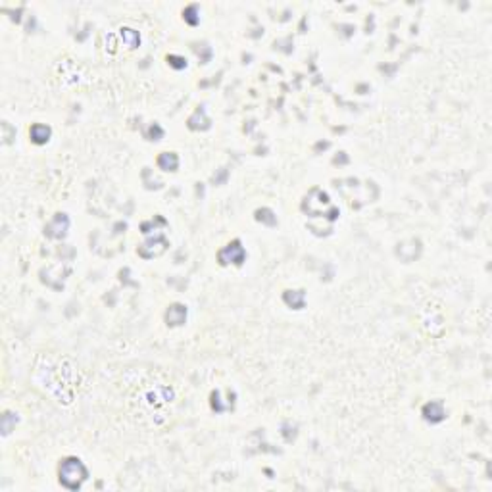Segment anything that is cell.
Here are the masks:
<instances>
[{
	"instance_id": "cell-1",
	"label": "cell",
	"mask_w": 492,
	"mask_h": 492,
	"mask_svg": "<svg viewBox=\"0 0 492 492\" xmlns=\"http://www.w3.org/2000/svg\"><path fill=\"white\" fill-rule=\"evenodd\" d=\"M86 479V469L85 466L77 460V458H70L62 464L60 468V482L66 488H79L81 482Z\"/></svg>"
},
{
	"instance_id": "cell-2",
	"label": "cell",
	"mask_w": 492,
	"mask_h": 492,
	"mask_svg": "<svg viewBox=\"0 0 492 492\" xmlns=\"http://www.w3.org/2000/svg\"><path fill=\"white\" fill-rule=\"evenodd\" d=\"M242 260H244V250H242V246L238 242H233V244H229L225 250L220 252V262L222 264H229V262L242 264Z\"/></svg>"
},
{
	"instance_id": "cell-3",
	"label": "cell",
	"mask_w": 492,
	"mask_h": 492,
	"mask_svg": "<svg viewBox=\"0 0 492 492\" xmlns=\"http://www.w3.org/2000/svg\"><path fill=\"white\" fill-rule=\"evenodd\" d=\"M423 416L430 423H438L444 418V410L438 402H430V404H427V406L423 408Z\"/></svg>"
},
{
	"instance_id": "cell-4",
	"label": "cell",
	"mask_w": 492,
	"mask_h": 492,
	"mask_svg": "<svg viewBox=\"0 0 492 492\" xmlns=\"http://www.w3.org/2000/svg\"><path fill=\"white\" fill-rule=\"evenodd\" d=\"M184 316H186V310L183 306H172L166 318H168L170 325H181L184 321Z\"/></svg>"
},
{
	"instance_id": "cell-5",
	"label": "cell",
	"mask_w": 492,
	"mask_h": 492,
	"mask_svg": "<svg viewBox=\"0 0 492 492\" xmlns=\"http://www.w3.org/2000/svg\"><path fill=\"white\" fill-rule=\"evenodd\" d=\"M50 136V129L46 125H35L33 129H31V138L37 142V144H42V142H46Z\"/></svg>"
},
{
	"instance_id": "cell-6",
	"label": "cell",
	"mask_w": 492,
	"mask_h": 492,
	"mask_svg": "<svg viewBox=\"0 0 492 492\" xmlns=\"http://www.w3.org/2000/svg\"><path fill=\"white\" fill-rule=\"evenodd\" d=\"M158 164H160V168L162 170H175L177 168V164H179V160H177V156L175 154H172V152H166V154H162L160 158H158Z\"/></svg>"
},
{
	"instance_id": "cell-7",
	"label": "cell",
	"mask_w": 492,
	"mask_h": 492,
	"mask_svg": "<svg viewBox=\"0 0 492 492\" xmlns=\"http://www.w3.org/2000/svg\"><path fill=\"white\" fill-rule=\"evenodd\" d=\"M123 37L127 38V42H129L131 46L138 44V35H136L133 29H123Z\"/></svg>"
}]
</instances>
